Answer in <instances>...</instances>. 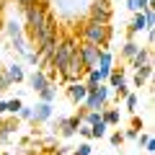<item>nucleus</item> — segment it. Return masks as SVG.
Listing matches in <instances>:
<instances>
[{"mask_svg": "<svg viewBox=\"0 0 155 155\" xmlns=\"http://www.w3.org/2000/svg\"><path fill=\"white\" fill-rule=\"evenodd\" d=\"M21 11H23V31L28 34L26 39H31L44 26L47 16H49V5H47V0H21Z\"/></svg>", "mask_w": 155, "mask_h": 155, "instance_id": "1", "label": "nucleus"}, {"mask_svg": "<svg viewBox=\"0 0 155 155\" xmlns=\"http://www.w3.org/2000/svg\"><path fill=\"white\" fill-rule=\"evenodd\" d=\"M111 26L109 23H101L93 21V18H85L80 23V39L83 41H91V44H98L101 49H109V41H111Z\"/></svg>", "mask_w": 155, "mask_h": 155, "instance_id": "2", "label": "nucleus"}, {"mask_svg": "<svg viewBox=\"0 0 155 155\" xmlns=\"http://www.w3.org/2000/svg\"><path fill=\"white\" fill-rule=\"evenodd\" d=\"M75 47H78V41L72 36H60V39H57L54 52H52V67H49V70H57V75H60V72L67 67V62H70Z\"/></svg>", "mask_w": 155, "mask_h": 155, "instance_id": "3", "label": "nucleus"}, {"mask_svg": "<svg viewBox=\"0 0 155 155\" xmlns=\"http://www.w3.org/2000/svg\"><path fill=\"white\" fill-rule=\"evenodd\" d=\"M109 101H111V85L109 83H98V85H88V93H85L83 106L85 109L101 111L104 106H109Z\"/></svg>", "mask_w": 155, "mask_h": 155, "instance_id": "4", "label": "nucleus"}, {"mask_svg": "<svg viewBox=\"0 0 155 155\" xmlns=\"http://www.w3.org/2000/svg\"><path fill=\"white\" fill-rule=\"evenodd\" d=\"M5 36L11 39V47H13L21 57L31 49V47H28V39H26V31H23V23H18L16 18L5 21Z\"/></svg>", "mask_w": 155, "mask_h": 155, "instance_id": "5", "label": "nucleus"}, {"mask_svg": "<svg viewBox=\"0 0 155 155\" xmlns=\"http://www.w3.org/2000/svg\"><path fill=\"white\" fill-rule=\"evenodd\" d=\"M83 5H91V0H57V11L67 21H75V18L80 21V18L88 16V11Z\"/></svg>", "mask_w": 155, "mask_h": 155, "instance_id": "6", "label": "nucleus"}, {"mask_svg": "<svg viewBox=\"0 0 155 155\" xmlns=\"http://www.w3.org/2000/svg\"><path fill=\"white\" fill-rule=\"evenodd\" d=\"M83 122V119H80V116H57L54 119V124H52V129H54V134H60V137H72V134L78 132V124Z\"/></svg>", "mask_w": 155, "mask_h": 155, "instance_id": "7", "label": "nucleus"}, {"mask_svg": "<svg viewBox=\"0 0 155 155\" xmlns=\"http://www.w3.org/2000/svg\"><path fill=\"white\" fill-rule=\"evenodd\" d=\"M111 16H114L111 0H91L88 18H93V21H101V23H111Z\"/></svg>", "mask_w": 155, "mask_h": 155, "instance_id": "8", "label": "nucleus"}, {"mask_svg": "<svg viewBox=\"0 0 155 155\" xmlns=\"http://www.w3.org/2000/svg\"><path fill=\"white\" fill-rule=\"evenodd\" d=\"M78 54L83 60V70H91V67H96V62H98L101 47L91 44V41H80V44H78Z\"/></svg>", "mask_w": 155, "mask_h": 155, "instance_id": "9", "label": "nucleus"}, {"mask_svg": "<svg viewBox=\"0 0 155 155\" xmlns=\"http://www.w3.org/2000/svg\"><path fill=\"white\" fill-rule=\"evenodd\" d=\"M31 119H28V122L34 124V129L39 127V124H47L52 119V111H54V106L52 104H47V101H36V106H31Z\"/></svg>", "mask_w": 155, "mask_h": 155, "instance_id": "10", "label": "nucleus"}, {"mask_svg": "<svg viewBox=\"0 0 155 155\" xmlns=\"http://www.w3.org/2000/svg\"><path fill=\"white\" fill-rule=\"evenodd\" d=\"M65 91H67V98L72 101V104H83L85 101V93H88V85L83 83V80H72V83H67L65 85Z\"/></svg>", "mask_w": 155, "mask_h": 155, "instance_id": "11", "label": "nucleus"}, {"mask_svg": "<svg viewBox=\"0 0 155 155\" xmlns=\"http://www.w3.org/2000/svg\"><path fill=\"white\" fill-rule=\"evenodd\" d=\"M16 129H18V116H8V119H3V122H0V145H11Z\"/></svg>", "mask_w": 155, "mask_h": 155, "instance_id": "12", "label": "nucleus"}, {"mask_svg": "<svg viewBox=\"0 0 155 155\" xmlns=\"http://www.w3.org/2000/svg\"><path fill=\"white\" fill-rule=\"evenodd\" d=\"M26 83H28V88H31L34 93H39V91H41L47 83H49V78H47V70L36 67L34 72H28V75H26Z\"/></svg>", "mask_w": 155, "mask_h": 155, "instance_id": "13", "label": "nucleus"}, {"mask_svg": "<svg viewBox=\"0 0 155 155\" xmlns=\"http://www.w3.org/2000/svg\"><path fill=\"white\" fill-rule=\"evenodd\" d=\"M147 62H153V47H140V49L134 52V57L129 60V67L137 70V67L147 65Z\"/></svg>", "mask_w": 155, "mask_h": 155, "instance_id": "14", "label": "nucleus"}, {"mask_svg": "<svg viewBox=\"0 0 155 155\" xmlns=\"http://www.w3.org/2000/svg\"><path fill=\"white\" fill-rule=\"evenodd\" d=\"M3 70H5V75L11 78V83H13V85H18V83H23V80H26V70H23L21 62H11V65L3 67Z\"/></svg>", "mask_w": 155, "mask_h": 155, "instance_id": "15", "label": "nucleus"}, {"mask_svg": "<svg viewBox=\"0 0 155 155\" xmlns=\"http://www.w3.org/2000/svg\"><path fill=\"white\" fill-rule=\"evenodd\" d=\"M150 75H153V62H147V65L137 67V70H134V78H132L134 88H145V83L150 80Z\"/></svg>", "mask_w": 155, "mask_h": 155, "instance_id": "16", "label": "nucleus"}, {"mask_svg": "<svg viewBox=\"0 0 155 155\" xmlns=\"http://www.w3.org/2000/svg\"><path fill=\"white\" fill-rule=\"evenodd\" d=\"M145 28H147V23H145V16H142V11H137V13H134V18H132V23L127 26V36H129V39H134L140 31H145Z\"/></svg>", "mask_w": 155, "mask_h": 155, "instance_id": "17", "label": "nucleus"}, {"mask_svg": "<svg viewBox=\"0 0 155 155\" xmlns=\"http://www.w3.org/2000/svg\"><path fill=\"white\" fill-rule=\"evenodd\" d=\"M101 119H104L109 127H119L122 114H119V109H109V106H104V109H101Z\"/></svg>", "mask_w": 155, "mask_h": 155, "instance_id": "18", "label": "nucleus"}, {"mask_svg": "<svg viewBox=\"0 0 155 155\" xmlns=\"http://www.w3.org/2000/svg\"><path fill=\"white\" fill-rule=\"evenodd\" d=\"M39 101H47V104H54L57 101V83H47L44 88L39 91Z\"/></svg>", "mask_w": 155, "mask_h": 155, "instance_id": "19", "label": "nucleus"}, {"mask_svg": "<svg viewBox=\"0 0 155 155\" xmlns=\"http://www.w3.org/2000/svg\"><path fill=\"white\" fill-rule=\"evenodd\" d=\"M106 132H109V124L101 119V122H96V124H91V140H101V137H106Z\"/></svg>", "mask_w": 155, "mask_h": 155, "instance_id": "20", "label": "nucleus"}, {"mask_svg": "<svg viewBox=\"0 0 155 155\" xmlns=\"http://www.w3.org/2000/svg\"><path fill=\"white\" fill-rule=\"evenodd\" d=\"M137 49H140V44L134 41V39H129L127 44L122 47V57H124V60H132V57H134V52H137Z\"/></svg>", "mask_w": 155, "mask_h": 155, "instance_id": "21", "label": "nucleus"}, {"mask_svg": "<svg viewBox=\"0 0 155 155\" xmlns=\"http://www.w3.org/2000/svg\"><path fill=\"white\" fill-rule=\"evenodd\" d=\"M124 104H127V111H129V114H137V104H140L137 93H132V91H129V93L124 96Z\"/></svg>", "mask_w": 155, "mask_h": 155, "instance_id": "22", "label": "nucleus"}, {"mask_svg": "<svg viewBox=\"0 0 155 155\" xmlns=\"http://www.w3.org/2000/svg\"><path fill=\"white\" fill-rule=\"evenodd\" d=\"M23 106V101H21V96H16V98H8V116H16L18 114V109Z\"/></svg>", "mask_w": 155, "mask_h": 155, "instance_id": "23", "label": "nucleus"}, {"mask_svg": "<svg viewBox=\"0 0 155 155\" xmlns=\"http://www.w3.org/2000/svg\"><path fill=\"white\" fill-rule=\"evenodd\" d=\"M83 122H85V124H96V122H101V111H96V109H85Z\"/></svg>", "mask_w": 155, "mask_h": 155, "instance_id": "24", "label": "nucleus"}, {"mask_svg": "<svg viewBox=\"0 0 155 155\" xmlns=\"http://www.w3.org/2000/svg\"><path fill=\"white\" fill-rule=\"evenodd\" d=\"M13 88V83H11V78L5 75V70L0 67V93H5V91H11Z\"/></svg>", "mask_w": 155, "mask_h": 155, "instance_id": "25", "label": "nucleus"}, {"mask_svg": "<svg viewBox=\"0 0 155 155\" xmlns=\"http://www.w3.org/2000/svg\"><path fill=\"white\" fill-rule=\"evenodd\" d=\"M91 153H93V147H91L88 140H85V142H80L75 150H72V155H91Z\"/></svg>", "mask_w": 155, "mask_h": 155, "instance_id": "26", "label": "nucleus"}, {"mask_svg": "<svg viewBox=\"0 0 155 155\" xmlns=\"http://www.w3.org/2000/svg\"><path fill=\"white\" fill-rule=\"evenodd\" d=\"M31 111H34L31 106H26V104H23L21 109H18V114H16V116L21 119V122H28V119H31Z\"/></svg>", "mask_w": 155, "mask_h": 155, "instance_id": "27", "label": "nucleus"}, {"mask_svg": "<svg viewBox=\"0 0 155 155\" xmlns=\"http://www.w3.org/2000/svg\"><path fill=\"white\" fill-rule=\"evenodd\" d=\"M75 134H80L83 140H91V124L80 122V124H78V132H75Z\"/></svg>", "mask_w": 155, "mask_h": 155, "instance_id": "28", "label": "nucleus"}, {"mask_svg": "<svg viewBox=\"0 0 155 155\" xmlns=\"http://www.w3.org/2000/svg\"><path fill=\"white\" fill-rule=\"evenodd\" d=\"M23 57H26V62H28V65H36V67H39V60H41V57H39V52H36V49H28Z\"/></svg>", "mask_w": 155, "mask_h": 155, "instance_id": "29", "label": "nucleus"}, {"mask_svg": "<svg viewBox=\"0 0 155 155\" xmlns=\"http://www.w3.org/2000/svg\"><path fill=\"white\" fill-rule=\"evenodd\" d=\"M109 142L114 145V147H122V142H124V134H122V132H111V134H109Z\"/></svg>", "mask_w": 155, "mask_h": 155, "instance_id": "30", "label": "nucleus"}, {"mask_svg": "<svg viewBox=\"0 0 155 155\" xmlns=\"http://www.w3.org/2000/svg\"><path fill=\"white\" fill-rule=\"evenodd\" d=\"M150 140H153V137H150V134H147V132H140V134H137V137H134V142H137V147H142V150H145V145H147V142H150Z\"/></svg>", "mask_w": 155, "mask_h": 155, "instance_id": "31", "label": "nucleus"}, {"mask_svg": "<svg viewBox=\"0 0 155 155\" xmlns=\"http://www.w3.org/2000/svg\"><path fill=\"white\" fill-rule=\"evenodd\" d=\"M124 140H134V137H137V134H140V129H134V127H127V129H124Z\"/></svg>", "mask_w": 155, "mask_h": 155, "instance_id": "32", "label": "nucleus"}, {"mask_svg": "<svg viewBox=\"0 0 155 155\" xmlns=\"http://www.w3.org/2000/svg\"><path fill=\"white\" fill-rule=\"evenodd\" d=\"M132 127H134V129H140V132H142V119H140L137 114H132Z\"/></svg>", "mask_w": 155, "mask_h": 155, "instance_id": "33", "label": "nucleus"}, {"mask_svg": "<svg viewBox=\"0 0 155 155\" xmlns=\"http://www.w3.org/2000/svg\"><path fill=\"white\" fill-rule=\"evenodd\" d=\"M134 3H137V11H145V8H147L153 0H134Z\"/></svg>", "mask_w": 155, "mask_h": 155, "instance_id": "34", "label": "nucleus"}, {"mask_svg": "<svg viewBox=\"0 0 155 155\" xmlns=\"http://www.w3.org/2000/svg\"><path fill=\"white\" fill-rule=\"evenodd\" d=\"M145 150H147V155H155V140H150V142L145 145Z\"/></svg>", "mask_w": 155, "mask_h": 155, "instance_id": "35", "label": "nucleus"}, {"mask_svg": "<svg viewBox=\"0 0 155 155\" xmlns=\"http://www.w3.org/2000/svg\"><path fill=\"white\" fill-rule=\"evenodd\" d=\"M0 116H8V101H0Z\"/></svg>", "mask_w": 155, "mask_h": 155, "instance_id": "36", "label": "nucleus"}, {"mask_svg": "<svg viewBox=\"0 0 155 155\" xmlns=\"http://www.w3.org/2000/svg\"><path fill=\"white\" fill-rule=\"evenodd\" d=\"M67 153H70V147H65V145H62V147H57L52 155H67Z\"/></svg>", "mask_w": 155, "mask_h": 155, "instance_id": "37", "label": "nucleus"}, {"mask_svg": "<svg viewBox=\"0 0 155 155\" xmlns=\"http://www.w3.org/2000/svg\"><path fill=\"white\" fill-rule=\"evenodd\" d=\"M127 8H129L132 13H137V3H134V0H127Z\"/></svg>", "mask_w": 155, "mask_h": 155, "instance_id": "38", "label": "nucleus"}, {"mask_svg": "<svg viewBox=\"0 0 155 155\" xmlns=\"http://www.w3.org/2000/svg\"><path fill=\"white\" fill-rule=\"evenodd\" d=\"M0 155H11V153H0Z\"/></svg>", "mask_w": 155, "mask_h": 155, "instance_id": "39", "label": "nucleus"}]
</instances>
